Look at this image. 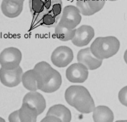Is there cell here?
<instances>
[{"mask_svg": "<svg viewBox=\"0 0 127 122\" xmlns=\"http://www.w3.org/2000/svg\"><path fill=\"white\" fill-rule=\"evenodd\" d=\"M77 58L78 63L82 64L90 70L98 69L102 63V60L95 57L89 47L79 50L77 54Z\"/></svg>", "mask_w": 127, "mask_h": 122, "instance_id": "obj_12", "label": "cell"}, {"mask_svg": "<svg viewBox=\"0 0 127 122\" xmlns=\"http://www.w3.org/2000/svg\"><path fill=\"white\" fill-rule=\"evenodd\" d=\"M106 0H77L76 6L81 14L85 16L93 15L104 7Z\"/></svg>", "mask_w": 127, "mask_h": 122, "instance_id": "obj_11", "label": "cell"}, {"mask_svg": "<svg viewBox=\"0 0 127 122\" xmlns=\"http://www.w3.org/2000/svg\"><path fill=\"white\" fill-rule=\"evenodd\" d=\"M8 120L10 122H20L19 118L18 110L12 113L9 115Z\"/></svg>", "mask_w": 127, "mask_h": 122, "instance_id": "obj_21", "label": "cell"}, {"mask_svg": "<svg viewBox=\"0 0 127 122\" xmlns=\"http://www.w3.org/2000/svg\"><path fill=\"white\" fill-rule=\"evenodd\" d=\"M118 97L121 103L127 106V86L123 87L120 90Z\"/></svg>", "mask_w": 127, "mask_h": 122, "instance_id": "obj_20", "label": "cell"}, {"mask_svg": "<svg viewBox=\"0 0 127 122\" xmlns=\"http://www.w3.org/2000/svg\"><path fill=\"white\" fill-rule=\"evenodd\" d=\"M23 70L20 66L13 70H6L1 67L0 79L3 85L9 87L18 86L22 80Z\"/></svg>", "mask_w": 127, "mask_h": 122, "instance_id": "obj_8", "label": "cell"}, {"mask_svg": "<svg viewBox=\"0 0 127 122\" xmlns=\"http://www.w3.org/2000/svg\"><path fill=\"white\" fill-rule=\"evenodd\" d=\"M88 69L81 63L73 64L69 67L66 71L67 78L73 83H82L87 79Z\"/></svg>", "mask_w": 127, "mask_h": 122, "instance_id": "obj_9", "label": "cell"}, {"mask_svg": "<svg viewBox=\"0 0 127 122\" xmlns=\"http://www.w3.org/2000/svg\"><path fill=\"white\" fill-rule=\"evenodd\" d=\"M30 9L33 20L47 28L56 27L62 13V0H29Z\"/></svg>", "mask_w": 127, "mask_h": 122, "instance_id": "obj_1", "label": "cell"}, {"mask_svg": "<svg viewBox=\"0 0 127 122\" xmlns=\"http://www.w3.org/2000/svg\"><path fill=\"white\" fill-rule=\"evenodd\" d=\"M124 59L126 63L127 64V49L126 50L124 54Z\"/></svg>", "mask_w": 127, "mask_h": 122, "instance_id": "obj_23", "label": "cell"}, {"mask_svg": "<svg viewBox=\"0 0 127 122\" xmlns=\"http://www.w3.org/2000/svg\"><path fill=\"white\" fill-rule=\"evenodd\" d=\"M73 58L72 50L66 46H60L57 47L52 53L51 60L56 66L64 67L69 65Z\"/></svg>", "mask_w": 127, "mask_h": 122, "instance_id": "obj_7", "label": "cell"}, {"mask_svg": "<svg viewBox=\"0 0 127 122\" xmlns=\"http://www.w3.org/2000/svg\"><path fill=\"white\" fill-rule=\"evenodd\" d=\"M22 81L24 86L28 90L36 91L38 89L33 70H28L24 72L22 76Z\"/></svg>", "mask_w": 127, "mask_h": 122, "instance_id": "obj_19", "label": "cell"}, {"mask_svg": "<svg viewBox=\"0 0 127 122\" xmlns=\"http://www.w3.org/2000/svg\"><path fill=\"white\" fill-rule=\"evenodd\" d=\"M76 29H71L62 26L59 22L55 28V34L56 37L62 41L72 40L75 35Z\"/></svg>", "mask_w": 127, "mask_h": 122, "instance_id": "obj_18", "label": "cell"}, {"mask_svg": "<svg viewBox=\"0 0 127 122\" xmlns=\"http://www.w3.org/2000/svg\"><path fill=\"white\" fill-rule=\"evenodd\" d=\"M23 103L35 108L38 114H41L46 108V102L43 96L39 92L35 91L27 93L24 97Z\"/></svg>", "mask_w": 127, "mask_h": 122, "instance_id": "obj_14", "label": "cell"}, {"mask_svg": "<svg viewBox=\"0 0 127 122\" xmlns=\"http://www.w3.org/2000/svg\"><path fill=\"white\" fill-rule=\"evenodd\" d=\"M64 97L66 102L81 113L88 114L94 109L93 99L89 91L83 86H70L65 91Z\"/></svg>", "mask_w": 127, "mask_h": 122, "instance_id": "obj_3", "label": "cell"}, {"mask_svg": "<svg viewBox=\"0 0 127 122\" xmlns=\"http://www.w3.org/2000/svg\"><path fill=\"white\" fill-rule=\"evenodd\" d=\"M108 0L111 1H114L117 0Z\"/></svg>", "mask_w": 127, "mask_h": 122, "instance_id": "obj_24", "label": "cell"}, {"mask_svg": "<svg viewBox=\"0 0 127 122\" xmlns=\"http://www.w3.org/2000/svg\"><path fill=\"white\" fill-rule=\"evenodd\" d=\"M46 115H52L59 119L61 122H70L72 118L69 109L62 104H57L49 109Z\"/></svg>", "mask_w": 127, "mask_h": 122, "instance_id": "obj_15", "label": "cell"}, {"mask_svg": "<svg viewBox=\"0 0 127 122\" xmlns=\"http://www.w3.org/2000/svg\"><path fill=\"white\" fill-rule=\"evenodd\" d=\"M77 7L68 5L63 9L59 23L62 26L74 29L81 23L82 17Z\"/></svg>", "mask_w": 127, "mask_h": 122, "instance_id": "obj_6", "label": "cell"}, {"mask_svg": "<svg viewBox=\"0 0 127 122\" xmlns=\"http://www.w3.org/2000/svg\"><path fill=\"white\" fill-rule=\"evenodd\" d=\"M21 52L17 48L9 47L4 49L0 54L1 67L6 70H13L19 66L22 60Z\"/></svg>", "mask_w": 127, "mask_h": 122, "instance_id": "obj_5", "label": "cell"}, {"mask_svg": "<svg viewBox=\"0 0 127 122\" xmlns=\"http://www.w3.org/2000/svg\"><path fill=\"white\" fill-rule=\"evenodd\" d=\"M18 113L20 122H36L39 115L35 108L25 103H23Z\"/></svg>", "mask_w": 127, "mask_h": 122, "instance_id": "obj_17", "label": "cell"}, {"mask_svg": "<svg viewBox=\"0 0 127 122\" xmlns=\"http://www.w3.org/2000/svg\"><path fill=\"white\" fill-rule=\"evenodd\" d=\"M32 70L38 89L46 93H52L60 88L62 83L61 75L47 62H39Z\"/></svg>", "mask_w": 127, "mask_h": 122, "instance_id": "obj_2", "label": "cell"}, {"mask_svg": "<svg viewBox=\"0 0 127 122\" xmlns=\"http://www.w3.org/2000/svg\"><path fill=\"white\" fill-rule=\"evenodd\" d=\"M23 0L24 1V0Z\"/></svg>", "mask_w": 127, "mask_h": 122, "instance_id": "obj_25", "label": "cell"}, {"mask_svg": "<svg viewBox=\"0 0 127 122\" xmlns=\"http://www.w3.org/2000/svg\"><path fill=\"white\" fill-rule=\"evenodd\" d=\"M93 118L95 122H113L114 117L113 112L108 107L100 105L94 109Z\"/></svg>", "mask_w": 127, "mask_h": 122, "instance_id": "obj_16", "label": "cell"}, {"mask_svg": "<svg viewBox=\"0 0 127 122\" xmlns=\"http://www.w3.org/2000/svg\"><path fill=\"white\" fill-rule=\"evenodd\" d=\"M23 0H3L1 10L3 15L10 18L19 16L23 9Z\"/></svg>", "mask_w": 127, "mask_h": 122, "instance_id": "obj_13", "label": "cell"}, {"mask_svg": "<svg viewBox=\"0 0 127 122\" xmlns=\"http://www.w3.org/2000/svg\"><path fill=\"white\" fill-rule=\"evenodd\" d=\"M95 35L93 28L89 25H83L76 29L75 35L71 40L76 46L82 47L87 46Z\"/></svg>", "mask_w": 127, "mask_h": 122, "instance_id": "obj_10", "label": "cell"}, {"mask_svg": "<svg viewBox=\"0 0 127 122\" xmlns=\"http://www.w3.org/2000/svg\"><path fill=\"white\" fill-rule=\"evenodd\" d=\"M41 122H61V121L58 118L52 115H46L44 118Z\"/></svg>", "mask_w": 127, "mask_h": 122, "instance_id": "obj_22", "label": "cell"}, {"mask_svg": "<svg viewBox=\"0 0 127 122\" xmlns=\"http://www.w3.org/2000/svg\"><path fill=\"white\" fill-rule=\"evenodd\" d=\"M120 47V42L114 36L98 37L91 45L93 54L101 60L107 59L116 54Z\"/></svg>", "mask_w": 127, "mask_h": 122, "instance_id": "obj_4", "label": "cell"}]
</instances>
